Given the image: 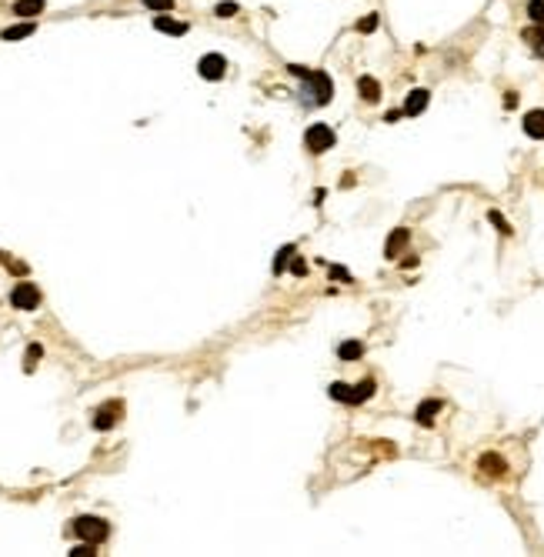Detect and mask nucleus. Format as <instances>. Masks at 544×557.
<instances>
[{
  "label": "nucleus",
  "instance_id": "f257e3e1",
  "mask_svg": "<svg viewBox=\"0 0 544 557\" xmlns=\"http://www.w3.org/2000/svg\"><path fill=\"white\" fill-rule=\"evenodd\" d=\"M287 74H294V77L304 80V94L314 97V104H327L331 94H334V84H331V77H327L324 70H307V67H300V64H287Z\"/></svg>",
  "mask_w": 544,
  "mask_h": 557
},
{
  "label": "nucleus",
  "instance_id": "f03ea898",
  "mask_svg": "<svg viewBox=\"0 0 544 557\" xmlns=\"http://www.w3.org/2000/svg\"><path fill=\"white\" fill-rule=\"evenodd\" d=\"M71 531H74L80 540H91V544H104L107 534H111V524L104 518H94V514H84V518L71 520Z\"/></svg>",
  "mask_w": 544,
  "mask_h": 557
},
{
  "label": "nucleus",
  "instance_id": "7ed1b4c3",
  "mask_svg": "<svg viewBox=\"0 0 544 557\" xmlns=\"http://www.w3.org/2000/svg\"><path fill=\"white\" fill-rule=\"evenodd\" d=\"M334 140H338V134H334L327 124H311L307 134H304V147H307L311 154H324V151L334 147Z\"/></svg>",
  "mask_w": 544,
  "mask_h": 557
},
{
  "label": "nucleus",
  "instance_id": "20e7f679",
  "mask_svg": "<svg viewBox=\"0 0 544 557\" xmlns=\"http://www.w3.org/2000/svg\"><path fill=\"white\" fill-rule=\"evenodd\" d=\"M10 304H14L17 310H37V304H40L37 284H30V281L17 284V287L10 290Z\"/></svg>",
  "mask_w": 544,
  "mask_h": 557
},
{
  "label": "nucleus",
  "instance_id": "39448f33",
  "mask_svg": "<svg viewBox=\"0 0 544 557\" xmlns=\"http://www.w3.org/2000/svg\"><path fill=\"white\" fill-rule=\"evenodd\" d=\"M120 414H124V404H120V401H107V404H100V407L94 410L91 424H94V431H111L114 424L120 421Z\"/></svg>",
  "mask_w": 544,
  "mask_h": 557
},
{
  "label": "nucleus",
  "instance_id": "423d86ee",
  "mask_svg": "<svg viewBox=\"0 0 544 557\" xmlns=\"http://www.w3.org/2000/svg\"><path fill=\"white\" fill-rule=\"evenodd\" d=\"M197 74L204 80H221L227 74V60L221 54H204V57L197 60Z\"/></svg>",
  "mask_w": 544,
  "mask_h": 557
},
{
  "label": "nucleus",
  "instance_id": "0eeeda50",
  "mask_svg": "<svg viewBox=\"0 0 544 557\" xmlns=\"http://www.w3.org/2000/svg\"><path fill=\"white\" fill-rule=\"evenodd\" d=\"M428 100H431V91H424V87L411 91V94H408V100H404V117L424 114V111H428Z\"/></svg>",
  "mask_w": 544,
  "mask_h": 557
},
{
  "label": "nucleus",
  "instance_id": "6e6552de",
  "mask_svg": "<svg viewBox=\"0 0 544 557\" xmlns=\"http://www.w3.org/2000/svg\"><path fill=\"white\" fill-rule=\"evenodd\" d=\"M408 244H411V231H408V227H397V231H391L388 244H384V257H388V261H395V257L404 247H408Z\"/></svg>",
  "mask_w": 544,
  "mask_h": 557
},
{
  "label": "nucleus",
  "instance_id": "1a4fd4ad",
  "mask_svg": "<svg viewBox=\"0 0 544 557\" xmlns=\"http://www.w3.org/2000/svg\"><path fill=\"white\" fill-rule=\"evenodd\" d=\"M374 390H377V384H374V377H364L361 384H354L351 387V407H357V404H364V401H371L374 397Z\"/></svg>",
  "mask_w": 544,
  "mask_h": 557
},
{
  "label": "nucleus",
  "instance_id": "9d476101",
  "mask_svg": "<svg viewBox=\"0 0 544 557\" xmlns=\"http://www.w3.org/2000/svg\"><path fill=\"white\" fill-rule=\"evenodd\" d=\"M525 134L531 140H544V111H527L525 114Z\"/></svg>",
  "mask_w": 544,
  "mask_h": 557
},
{
  "label": "nucleus",
  "instance_id": "9b49d317",
  "mask_svg": "<svg viewBox=\"0 0 544 557\" xmlns=\"http://www.w3.org/2000/svg\"><path fill=\"white\" fill-rule=\"evenodd\" d=\"M154 27L161 34H170V37H184L188 34V23L184 20H174V17H154Z\"/></svg>",
  "mask_w": 544,
  "mask_h": 557
},
{
  "label": "nucleus",
  "instance_id": "f8f14e48",
  "mask_svg": "<svg viewBox=\"0 0 544 557\" xmlns=\"http://www.w3.org/2000/svg\"><path fill=\"white\" fill-rule=\"evenodd\" d=\"M441 407H444L441 401H424L421 407H417V410H414V421L421 424V427H431V424H434V414H441Z\"/></svg>",
  "mask_w": 544,
  "mask_h": 557
},
{
  "label": "nucleus",
  "instance_id": "ddd939ff",
  "mask_svg": "<svg viewBox=\"0 0 544 557\" xmlns=\"http://www.w3.org/2000/svg\"><path fill=\"white\" fill-rule=\"evenodd\" d=\"M357 94H361V100H368V104H377L381 100V84L374 77H357Z\"/></svg>",
  "mask_w": 544,
  "mask_h": 557
},
{
  "label": "nucleus",
  "instance_id": "4468645a",
  "mask_svg": "<svg viewBox=\"0 0 544 557\" xmlns=\"http://www.w3.org/2000/svg\"><path fill=\"white\" fill-rule=\"evenodd\" d=\"M478 467H481L484 474H491V478H501V474H505V471H507V464L501 461L498 454H484V457L478 461Z\"/></svg>",
  "mask_w": 544,
  "mask_h": 557
},
{
  "label": "nucleus",
  "instance_id": "2eb2a0df",
  "mask_svg": "<svg viewBox=\"0 0 544 557\" xmlns=\"http://www.w3.org/2000/svg\"><path fill=\"white\" fill-rule=\"evenodd\" d=\"M34 30H37V23H34V20H27V23H14V27H7L0 37L3 40H24V37H30Z\"/></svg>",
  "mask_w": 544,
  "mask_h": 557
},
{
  "label": "nucleus",
  "instance_id": "dca6fc26",
  "mask_svg": "<svg viewBox=\"0 0 544 557\" xmlns=\"http://www.w3.org/2000/svg\"><path fill=\"white\" fill-rule=\"evenodd\" d=\"M40 10H44V0H17L14 3V14L17 17H37Z\"/></svg>",
  "mask_w": 544,
  "mask_h": 557
},
{
  "label": "nucleus",
  "instance_id": "f3484780",
  "mask_svg": "<svg viewBox=\"0 0 544 557\" xmlns=\"http://www.w3.org/2000/svg\"><path fill=\"white\" fill-rule=\"evenodd\" d=\"M338 354H341V361H357V357L364 354V344H361V341H344V344L338 347Z\"/></svg>",
  "mask_w": 544,
  "mask_h": 557
},
{
  "label": "nucleus",
  "instance_id": "a211bd4d",
  "mask_svg": "<svg viewBox=\"0 0 544 557\" xmlns=\"http://www.w3.org/2000/svg\"><path fill=\"white\" fill-rule=\"evenodd\" d=\"M291 257H294V244H287V247L278 250V257H274V274H281V270L291 264Z\"/></svg>",
  "mask_w": 544,
  "mask_h": 557
},
{
  "label": "nucleus",
  "instance_id": "6ab92c4d",
  "mask_svg": "<svg viewBox=\"0 0 544 557\" xmlns=\"http://www.w3.org/2000/svg\"><path fill=\"white\" fill-rule=\"evenodd\" d=\"M40 354H44V347H40V344H30V347H27V357H24V370H27V374H30V370L37 367Z\"/></svg>",
  "mask_w": 544,
  "mask_h": 557
},
{
  "label": "nucleus",
  "instance_id": "aec40b11",
  "mask_svg": "<svg viewBox=\"0 0 544 557\" xmlns=\"http://www.w3.org/2000/svg\"><path fill=\"white\" fill-rule=\"evenodd\" d=\"M327 394H331L334 401H341V404H347V401H351V387H347V384H341V381H334V384L327 387Z\"/></svg>",
  "mask_w": 544,
  "mask_h": 557
},
{
  "label": "nucleus",
  "instance_id": "412c9836",
  "mask_svg": "<svg viewBox=\"0 0 544 557\" xmlns=\"http://www.w3.org/2000/svg\"><path fill=\"white\" fill-rule=\"evenodd\" d=\"M527 17L531 23H544V0H527Z\"/></svg>",
  "mask_w": 544,
  "mask_h": 557
},
{
  "label": "nucleus",
  "instance_id": "4be33fe9",
  "mask_svg": "<svg viewBox=\"0 0 544 557\" xmlns=\"http://www.w3.org/2000/svg\"><path fill=\"white\" fill-rule=\"evenodd\" d=\"M525 40L527 44H534V47H541L544 44V23H534L531 30H525Z\"/></svg>",
  "mask_w": 544,
  "mask_h": 557
},
{
  "label": "nucleus",
  "instance_id": "5701e85b",
  "mask_svg": "<svg viewBox=\"0 0 544 557\" xmlns=\"http://www.w3.org/2000/svg\"><path fill=\"white\" fill-rule=\"evenodd\" d=\"M237 10H241V7H237V3H234V0H224V3H217V7H214V14H217V17H234V14H237Z\"/></svg>",
  "mask_w": 544,
  "mask_h": 557
},
{
  "label": "nucleus",
  "instance_id": "b1692460",
  "mask_svg": "<svg viewBox=\"0 0 544 557\" xmlns=\"http://www.w3.org/2000/svg\"><path fill=\"white\" fill-rule=\"evenodd\" d=\"M357 30H361V34H374L377 30V14H368L364 20H357Z\"/></svg>",
  "mask_w": 544,
  "mask_h": 557
},
{
  "label": "nucleus",
  "instance_id": "393cba45",
  "mask_svg": "<svg viewBox=\"0 0 544 557\" xmlns=\"http://www.w3.org/2000/svg\"><path fill=\"white\" fill-rule=\"evenodd\" d=\"M0 264L7 270H14V274H27V264H20V261H10V254H0Z\"/></svg>",
  "mask_w": 544,
  "mask_h": 557
},
{
  "label": "nucleus",
  "instance_id": "a878e982",
  "mask_svg": "<svg viewBox=\"0 0 544 557\" xmlns=\"http://www.w3.org/2000/svg\"><path fill=\"white\" fill-rule=\"evenodd\" d=\"M144 7L157 10V14H167V10H174V0H144Z\"/></svg>",
  "mask_w": 544,
  "mask_h": 557
},
{
  "label": "nucleus",
  "instance_id": "bb28decb",
  "mask_svg": "<svg viewBox=\"0 0 544 557\" xmlns=\"http://www.w3.org/2000/svg\"><path fill=\"white\" fill-rule=\"evenodd\" d=\"M97 544H91V540H84V544H77L74 551H71V557H94L97 551H94Z\"/></svg>",
  "mask_w": 544,
  "mask_h": 557
},
{
  "label": "nucleus",
  "instance_id": "cd10ccee",
  "mask_svg": "<svg viewBox=\"0 0 544 557\" xmlns=\"http://www.w3.org/2000/svg\"><path fill=\"white\" fill-rule=\"evenodd\" d=\"M488 220H491V224H494V227H498L501 234H511V224H507V220H505V217H501L498 211H488Z\"/></svg>",
  "mask_w": 544,
  "mask_h": 557
},
{
  "label": "nucleus",
  "instance_id": "c85d7f7f",
  "mask_svg": "<svg viewBox=\"0 0 544 557\" xmlns=\"http://www.w3.org/2000/svg\"><path fill=\"white\" fill-rule=\"evenodd\" d=\"M331 277H334V281H344V284H351V274H347L344 267H331Z\"/></svg>",
  "mask_w": 544,
  "mask_h": 557
},
{
  "label": "nucleus",
  "instance_id": "c756f323",
  "mask_svg": "<svg viewBox=\"0 0 544 557\" xmlns=\"http://www.w3.org/2000/svg\"><path fill=\"white\" fill-rule=\"evenodd\" d=\"M291 274H298V277L300 274H307V264H304L300 257H294V261H291Z\"/></svg>",
  "mask_w": 544,
  "mask_h": 557
},
{
  "label": "nucleus",
  "instance_id": "7c9ffc66",
  "mask_svg": "<svg viewBox=\"0 0 544 557\" xmlns=\"http://www.w3.org/2000/svg\"><path fill=\"white\" fill-rule=\"evenodd\" d=\"M505 107H507V111H514V107H518V94H514V91H511V94H505Z\"/></svg>",
  "mask_w": 544,
  "mask_h": 557
},
{
  "label": "nucleus",
  "instance_id": "2f4dec72",
  "mask_svg": "<svg viewBox=\"0 0 544 557\" xmlns=\"http://www.w3.org/2000/svg\"><path fill=\"white\" fill-rule=\"evenodd\" d=\"M401 114H404V111H388V117H384V120H388V124H395Z\"/></svg>",
  "mask_w": 544,
  "mask_h": 557
}]
</instances>
